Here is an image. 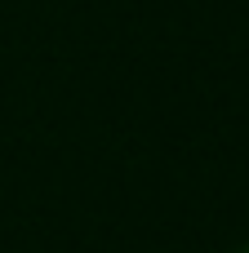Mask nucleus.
<instances>
[{
	"instance_id": "nucleus-1",
	"label": "nucleus",
	"mask_w": 249,
	"mask_h": 253,
	"mask_svg": "<svg viewBox=\"0 0 249 253\" xmlns=\"http://www.w3.org/2000/svg\"><path fill=\"white\" fill-rule=\"evenodd\" d=\"M241 253H249V245H245V249H241Z\"/></svg>"
}]
</instances>
